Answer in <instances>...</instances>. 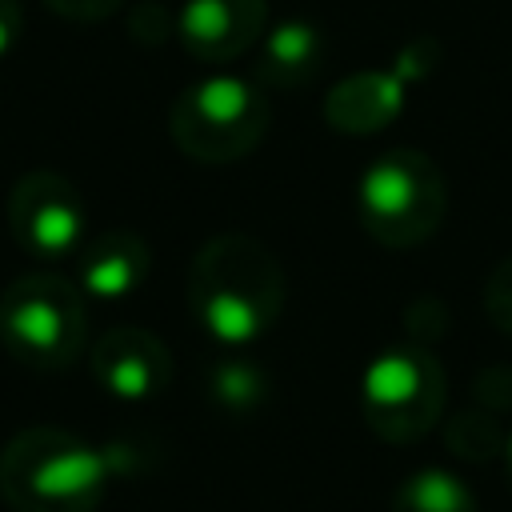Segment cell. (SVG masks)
<instances>
[{
	"label": "cell",
	"instance_id": "6da1fadb",
	"mask_svg": "<svg viewBox=\"0 0 512 512\" xmlns=\"http://www.w3.org/2000/svg\"><path fill=\"white\" fill-rule=\"evenodd\" d=\"M288 276L276 252L248 232L212 236L188 264V308L224 348L260 340L284 312Z\"/></svg>",
	"mask_w": 512,
	"mask_h": 512
},
{
	"label": "cell",
	"instance_id": "7a4b0ae2",
	"mask_svg": "<svg viewBox=\"0 0 512 512\" xmlns=\"http://www.w3.org/2000/svg\"><path fill=\"white\" fill-rule=\"evenodd\" d=\"M108 456L68 428H24L0 448V496L12 512H96Z\"/></svg>",
	"mask_w": 512,
	"mask_h": 512
},
{
	"label": "cell",
	"instance_id": "3957f363",
	"mask_svg": "<svg viewBox=\"0 0 512 512\" xmlns=\"http://www.w3.org/2000/svg\"><path fill=\"white\" fill-rule=\"evenodd\" d=\"M448 212V180L420 148H388L368 164L356 188L360 228L384 248L424 244Z\"/></svg>",
	"mask_w": 512,
	"mask_h": 512
},
{
	"label": "cell",
	"instance_id": "277c9868",
	"mask_svg": "<svg viewBox=\"0 0 512 512\" xmlns=\"http://www.w3.org/2000/svg\"><path fill=\"white\" fill-rule=\"evenodd\" d=\"M88 340L84 292L60 272L16 276L0 292V344L36 372L68 368Z\"/></svg>",
	"mask_w": 512,
	"mask_h": 512
},
{
	"label": "cell",
	"instance_id": "5b68a950",
	"mask_svg": "<svg viewBox=\"0 0 512 512\" xmlns=\"http://www.w3.org/2000/svg\"><path fill=\"white\" fill-rule=\"evenodd\" d=\"M268 120V92L252 76H204L172 100L168 132L188 160L232 164L268 136Z\"/></svg>",
	"mask_w": 512,
	"mask_h": 512
},
{
	"label": "cell",
	"instance_id": "8992f818",
	"mask_svg": "<svg viewBox=\"0 0 512 512\" xmlns=\"http://www.w3.org/2000/svg\"><path fill=\"white\" fill-rule=\"evenodd\" d=\"M448 400L440 360L420 344L384 348L360 380L364 424L388 444H412L436 428Z\"/></svg>",
	"mask_w": 512,
	"mask_h": 512
},
{
	"label": "cell",
	"instance_id": "52a82bcc",
	"mask_svg": "<svg viewBox=\"0 0 512 512\" xmlns=\"http://www.w3.org/2000/svg\"><path fill=\"white\" fill-rule=\"evenodd\" d=\"M4 216H8L12 240L36 260L76 256L88 228V208L80 188L52 168L24 172L8 192Z\"/></svg>",
	"mask_w": 512,
	"mask_h": 512
},
{
	"label": "cell",
	"instance_id": "ba28073f",
	"mask_svg": "<svg viewBox=\"0 0 512 512\" xmlns=\"http://www.w3.org/2000/svg\"><path fill=\"white\" fill-rule=\"evenodd\" d=\"M88 364H92L96 384L108 396L128 400V404L152 400L172 380V352H168V344L156 332L136 328V324L108 328L96 340Z\"/></svg>",
	"mask_w": 512,
	"mask_h": 512
},
{
	"label": "cell",
	"instance_id": "9c48e42d",
	"mask_svg": "<svg viewBox=\"0 0 512 512\" xmlns=\"http://www.w3.org/2000/svg\"><path fill=\"white\" fill-rule=\"evenodd\" d=\"M268 32V0H184L176 36L200 64H232Z\"/></svg>",
	"mask_w": 512,
	"mask_h": 512
},
{
	"label": "cell",
	"instance_id": "30bf717a",
	"mask_svg": "<svg viewBox=\"0 0 512 512\" xmlns=\"http://www.w3.org/2000/svg\"><path fill=\"white\" fill-rule=\"evenodd\" d=\"M152 268L148 244L132 228H104L76 252V280L80 292L96 300H124L132 296Z\"/></svg>",
	"mask_w": 512,
	"mask_h": 512
},
{
	"label": "cell",
	"instance_id": "8fae6325",
	"mask_svg": "<svg viewBox=\"0 0 512 512\" xmlns=\"http://www.w3.org/2000/svg\"><path fill=\"white\" fill-rule=\"evenodd\" d=\"M404 80L408 68H368L340 80L324 100V120L344 136H372L388 128L404 108Z\"/></svg>",
	"mask_w": 512,
	"mask_h": 512
},
{
	"label": "cell",
	"instance_id": "7c38bea8",
	"mask_svg": "<svg viewBox=\"0 0 512 512\" xmlns=\"http://www.w3.org/2000/svg\"><path fill=\"white\" fill-rule=\"evenodd\" d=\"M324 32L308 20H284L268 28L256 44V64L252 80L264 92H284V88H304L312 76L324 68Z\"/></svg>",
	"mask_w": 512,
	"mask_h": 512
},
{
	"label": "cell",
	"instance_id": "4fadbf2b",
	"mask_svg": "<svg viewBox=\"0 0 512 512\" xmlns=\"http://www.w3.org/2000/svg\"><path fill=\"white\" fill-rule=\"evenodd\" d=\"M388 512H476L472 488L448 468H420L400 480Z\"/></svg>",
	"mask_w": 512,
	"mask_h": 512
},
{
	"label": "cell",
	"instance_id": "5bb4252c",
	"mask_svg": "<svg viewBox=\"0 0 512 512\" xmlns=\"http://www.w3.org/2000/svg\"><path fill=\"white\" fill-rule=\"evenodd\" d=\"M444 440H448V448H452L460 460H492V456H504V444H508L500 420H496L492 412H484V408H480V412H476V408L456 412V416L448 420Z\"/></svg>",
	"mask_w": 512,
	"mask_h": 512
},
{
	"label": "cell",
	"instance_id": "9a60e30c",
	"mask_svg": "<svg viewBox=\"0 0 512 512\" xmlns=\"http://www.w3.org/2000/svg\"><path fill=\"white\" fill-rule=\"evenodd\" d=\"M264 392H268L264 372H260L256 364H248V360H220V364H212V372H208V396H212L220 408H228V412H248V408H256V404L264 400Z\"/></svg>",
	"mask_w": 512,
	"mask_h": 512
},
{
	"label": "cell",
	"instance_id": "2e32d148",
	"mask_svg": "<svg viewBox=\"0 0 512 512\" xmlns=\"http://www.w3.org/2000/svg\"><path fill=\"white\" fill-rule=\"evenodd\" d=\"M484 316L492 320V328L512 336V256H504L484 280Z\"/></svg>",
	"mask_w": 512,
	"mask_h": 512
},
{
	"label": "cell",
	"instance_id": "e0dca14e",
	"mask_svg": "<svg viewBox=\"0 0 512 512\" xmlns=\"http://www.w3.org/2000/svg\"><path fill=\"white\" fill-rule=\"evenodd\" d=\"M44 4L72 24H96V20H108L112 12H120L124 0H44Z\"/></svg>",
	"mask_w": 512,
	"mask_h": 512
},
{
	"label": "cell",
	"instance_id": "ac0fdd59",
	"mask_svg": "<svg viewBox=\"0 0 512 512\" xmlns=\"http://www.w3.org/2000/svg\"><path fill=\"white\" fill-rule=\"evenodd\" d=\"M24 32V8L16 0H0V60L20 44Z\"/></svg>",
	"mask_w": 512,
	"mask_h": 512
},
{
	"label": "cell",
	"instance_id": "d6986e66",
	"mask_svg": "<svg viewBox=\"0 0 512 512\" xmlns=\"http://www.w3.org/2000/svg\"><path fill=\"white\" fill-rule=\"evenodd\" d=\"M504 472H508V484H512V436H508V444H504Z\"/></svg>",
	"mask_w": 512,
	"mask_h": 512
}]
</instances>
